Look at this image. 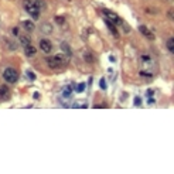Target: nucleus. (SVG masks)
<instances>
[{
  "instance_id": "f257e3e1",
  "label": "nucleus",
  "mask_w": 174,
  "mask_h": 174,
  "mask_svg": "<svg viewBox=\"0 0 174 174\" xmlns=\"http://www.w3.org/2000/svg\"><path fill=\"white\" fill-rule=\"evenodd\" d=\"M44 3H40V0H24V9L33 19L38 20L40 17V7H43Z\"/></svg>"
},
{
  "instance_id": "f03ea898",
  "label": "nucleus",
  "mask_w": 174,
  "mask_h": 174,
  "mask_svg": "<svg viewBox=\"0 0 174 174\" xmlns=\"http://www.w3.org/2000/svg\"><path fill=\"white\" fill-rule=\"evenodd\" d=\"M47 64H48V67L54 68V69L62 68V67L67 65V57L62 55V54H57L54 57H48L47 58Z\"/></svg>"
},
{
  "instance_id": "7ed1b4c3",
  "label": "nucleus",
  "mask_w": 174,
  "mask_h": 174,
  "mask_svg": "<svg viewBox=\"0 0 174 174\" xmlns=\"http://www.w3.org/2000/svg\"><path fill=\"white\" fill-rule=\"evenodd\" d=\"M3 78L6 82H10V84H14L17 78H19V74L16 71L14 68H6L4 72H3Z\"/></svg>"
},
{
  "instance_id": "20e7f679",
  "label": "nucleus",
  "mask_w": 174,
  "mask_h": 174,
  "mask_svg": "<svg viewBox=\"0 0 174 174\" xmlns=\"http://www.w3.org/2000/svg\"><path fill=\"white\" fill-rule=\"evenodd\" d=\"M40 48H41L45 54H48V52L52 51V44H51V41H48V40H41V41H40Z\"/></svg>"
},
{
  "instance_id": "39448f33",
  "label": "nucleus",
  "mask_w": 174,
  "mask_h": 174,
  "mask_svg": "<svg viewBox=\"0 0 174 174\" xmlns=\"http://www.w3.org/2000/svg\"><path fill=\"white\" fill-rule=\"evenodd\" d=\"M103 14L106 16V17H108L112 23H119V21H120L119 16L115 14V13H113V11H110V10H103Z\"/></svg>"
},
{
  "instance_id": "423d86ee",
  "label": "nucleus",
  "mask_w": 174,
  "mask_h": 174,
  "mask_svg": "<svg viewBox=\"0 0 174 174\" xmlns=\"http://www.w3.org/2000/svg\"><path fill=\"white\" fill-rule=\"evenodd\" d=\"M139 30H140V33H142L145 37H147L149 40H154V34H153L146 26H139Z\"/></svg>"
},
{
  "instance_id": "0eeeda50",
  "label": "nucleus",
  "mask_w": 174,
  "mask_h": 174,
  "mask_svg": "<svg viewBox=\"0 0 174 174\" xmlns=\"http://www.w3.org/2000/svg\"><path fill=\"white\" fill-rule=\"evenodd\" d=\"M10 98V89L7 87H0V99L6 101Z\"/></svg>"
},
{
  "instance_id": "6e6552de",
  "label": "nucleus",
  "mask_w": 174,
  "mask_h": 174,
  "mask_svg": "<svg viewBox=\"0 0 174 174\" xmlns=\"http://www.w3.org/2000/svg\"><path fill=\"white\" fill-rule=\"evenodd\" d=\"M21 26H23V29L26 30V31H29V33H31V31H34V23L33 21H30V20H26V21H23L21 23Z\"/></svg>"
},
{
  "instance_id": "1a4fd4ad",
  "label": "nucleus",
  "mask_w": 174,
  "mask_h": 174,
  "mask_svg": "<svg viewBox=\"0 0 174 174\" xmlns=\"http://www.w3.org/2000/svg\"><path fill=\"white\" fill-rule=\"evenodd\" d=\"M24 52H26V55L31 57V55H34V54L37 52V48L36 47H33L31 44H29V45H24Z\"/></svg>"
},
{
  "instance_id": "9d476101",
  "label": "nucleus",
  "mask_w": 174,
  "mask_h": 174,
  "mask_svg": "<svg viewBox=\"0 0 174 174\" xmlns=\"http://www.w3.org/2000/svg\"><path fill=\"white\" fill-rule=\"evenodd\" d=\"M41 31H43L44 34H48L52 31V26H51L50 23H43L41 24Z\"/></svg>"
},
{
  "instance_id": "9b49d317",
  "label": "nucleus",
  "mask_w": 174,
  "mask_h": 174,
  "mask_svg": "<svg viewBox=\"0 0 174 174\" xmlns=\"http://www.w3.org/2000/svg\"><path fill=\"white\" fill-rule=\"evenodd\" d=\"M105 23H106L108 29L110 30V33H112L113 36H115V37H117V36H119V34H117V30H116V29H115V26H113V23H112V21H109V20H106Z\"/></svg>"
},
{
  "instance_id": "f8f14e48",
  "label": "nucleus",
  "mask_w": 174,
  "mask_h": 174,
  "mask_svg": "<svg viewBox=\"0 0 174 174\" xmlns=\"http://www.w3.org/2000/svg\"><path fill=\"white\" fill-rule=\"evenodd\" d=\"M20 41H21L23 45H29V44H30V37L21 36V37H20Z\"/></svg>"
},
{
  "instance_id": "ddd939ff",
  "label": "nucleus",
  "mask_w": 174,
  "mask_h": 174,
  "mask_svg": "<svg viewBox=\"0 0 174 174\" xmlns=\"http://www.w3.org/2000/svg\"><path fill=\"white\" fill-rule=\"evenodd\" d=\"M167 48L170 51H174V38H168V41H167Z\"/></svg>"
},
{
  "instance_id": "4468645a",
  "label": "nucleus",
  "mask_w": 174,
  "mask_h": 174,
  "mask_svg": "<svg viewBox=\"0 0 174 174\" xmlns=\"http://www.w3.org/2000/svg\"><path fill=\"white\" fill-rule=\"evenodd\" d=\"M74 108H87V102H81L78 101L75 105H74Z\"/></svg>"
},
{
  "instance_id": "2eb2a0df",
  "label": "nucleus",
  "mask_w": 174,
  "mask_h": 174,
  "mask_svg": "<svg viewBox=\"0 0 174 174\" xmlns=\"http://www.w3.org/2000/svg\"><path fill=\"white\" fill-rule=\"evenodd\" d=\"M62 50H64V52H67V54H71V51L68 48V44L67 43H62Z\"/></svg>"
},
{
  "instance_id": "dca6fc26",
  "label": "nucleus",
  "mask_w": 174,
  "mask_h": 174,
  "mask_svg": "<svg viewBox=\"0 0 174 174\" xmlns=\"http://www.w3.org/2000/svg\"><path fill=\"white\" fill-rule=\"evenodd\" d=\"M140 103H142V99L140 98H135V106H140Z\"/></svg>"
},
{
  "instance_id": "f3484780",
  "label": "nucleus",
  "mask_w": 174,
  "mask_h": 174,
  "mask_svg": "<svg viewBox=\"0 0 174 174\" xmlns=\"http://www.w3.org/2000/svg\"><path fill=\"white\" fill-rule=\"evenodd\" d=\"M77 89H78V92H82V91L85 89V85H84V84H79V85H78V88H77Z\"/></svg>"
},
{
  "instance_id": "a211bd4d",
  "label": "nucleus",
  "mask_w": 174,
  "mask_h": 174,
  "mask_svg": "<svg viewBox=\"0 0 174 174\" xmlns=\"http://www.w3.org/2000/svg\"><path fill=\"white\" fill-rule=\"evenodd\" d=\"M140 75H143V77H152V74H150V72H145V71H142Z\"/></svg>"
},
{
  "instance_id": "6ab92c4d",
  "label": "nucleus",
  "mask_w": 174,
  "mask_h": 174,
  "mask_svg": "<svg viewBox=\"0 0 174 174\" xmlns=\"http://www.w3.org/2000/svg\"><path fill=\"white\" fill-rule=\"evenodd\" d=\"M101 88H106V82H105V79H103V78L101 79Z\"/></svg>"
},
{
  "instance_id": "aec40b11",
  "label": "nucleus",
  "mask_w": 174,
  "mask_h": 174,
  "mask_svg": "<svg viewBox=\"0 0 174 174\" xmlns=\"http://www.w3.org/2000/svg\"><path fill=\"white\" fill-rule=\"evenodd\" d=\"M27 75H29V78H30V79H34V78H36V75H34L33 72H27Z\"/></svg>"
},
{
  "instance_id": "412c9836",
  "label": "nucleus",
  "mask_w": 174,
  "mask_h": 174,
  "mask_svg": "<svg viewBox=\"0 0 174 174\" xmlns=\"http://www.w3.org/2000/svg\"><path fill=\"white\" fill-rule=\"evenodd\" d=\"M55 21H57V23H64V19H62V17H57V19H55Z\"/></svg>"
},
{
  "instance_id": "4be33fe9",
  "label": "nucleus",
  "mask_w": 174,
  "mask_h": 174,
  "mask_svg": "<svg viewBox=\"0 0 174 174\" xmlns=\"http://www.w3.org/2000/svg\"><path fill=\"white\" fill-rule=\"evenodd\" d=\"M142 59H143V61H149V59H150V58L147 57V55H143V57H142Z\"/></svg>"
},
{
  "instance_id": "5701e85b",
  "label": "nucleus",
  "mask_w": 174,
  "mask_h": 174,
  "mask_svg": "<svg viewBox=\"0 0 174 174\" xmlns=\"http://www.w3.org/2000/svg\"><path fill=\"white\" fill-rule=\"evenodd\" d=\"M64 96H65V98H68V96H69V91H68V89H67L65 92H64Z\"/></svg>"
},
{
  "instance_id": "b1692460",
  "label": "nucleus",
  "mask_w": 174,
  "mask_h": 174,
  "mask_svg": "<svg viewBox=\"0 0 174 174\" xmlns=\"http://www.w3.org/2000/svg\"><path fill=\"white\" fill-rule=\"evenodd\" d=\"M153 95V91H150V89H149V91H147V96H152Z\"/></svg>"
},
{
  "instance_id": "393cba45",
  "label": "nucleus",
  "mask_w": 174,
  "mask_h": 174,
  "mask_svg": "<svg viewBox=\"0 0 174 174\" xmlns=\"http://www.w3.org/2000/svg\"><path fill=\"white\" fill-rule=\"evenodd\" d=\"M168 17H170V19H171V17H174V16H173V11H171V10L168 11Z\"/></svg>"
}]
</instances>
